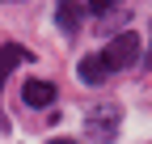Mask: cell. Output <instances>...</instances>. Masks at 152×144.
Segmentation results:
<instances>
[{
  "mask_svg": "<svg viewBox=\"0 0 152 144\" xmlns=\"http://www.w3.org/2000/svg\"><path fill=\"white\" fill-rule=\"evenodd\" d=\"M102 60H106V68H110V72H123V68H131V64L140 60V34L123 30L118 38H110V43H106Z\"/></svg>",
  "mask_w": 152,
  "mask_h": 144,
  "instance_id": "1",
  "label": "cell"
},
{
  "mask_svg": "<svg viewBox=\"0 0 152 144\" xmlns=\"http://www.w3.org/2000/svg\"><path fill=\"white\" fill-rule=\"evenodd\" d=\"M118 106H110V102H102V106H93L89 110V132H93V140H110L114 132H118Z\"/></svg>",
  "mask_w": 152,
  "mask_h": 144,
  "instance_id": "2",
  "label": "cell"
},
{
  "mask_svg": "<svg viewBox=\"0 0 152 144\" xmlns=\"http://www.w3.org/2000/svg\"><path fill=\"white\" fill-rule=\"evenodd\" d=\"M21 102L34 106V110H38V106H51V102H55V85H51V81H38V76L26 81V85H21Z\"/></svg>",
  "mask_w": 152,
  "mask_h": 144,
  "instance_id": "3",
  "label": "cell"
},
{
  "mask_svg": "<svg viewBox=\"0 0 152 144\" xmlns=\"http://www.w3.org/2000/svg\"><path fill=\"white\" fill-rule=\"evenodd\" d=\"M21 60H30V51H21L17 43H4V47H0V85L9 81V72L21 64ZM0 127H4V119H0Z\"/></svg>",
  "mask_w": 152,
  "mask_h": 144,
  "instance_id": "4",
  "label": "cell"
},
{
  "mask_svg": "<svg viewBox=\"0 0 152 144\" xmlns=\"http://www.w3.org/2000/svg\"><path fill=\"white\" fill-rule=\"evenodd\" d=\"M76 72H80V81H89V85H102L110 68H106V60H102V55H85L80 64H76Z\"/></svg>",
  "mask_w": 152,
  "mask_h": 144,
  "instance_id": "5",
  "label": "cell"
},
{
  "mask_svg": "<svg viewBox=\"0 0 152 144\" xmlns=\"http://www.w3.org/2000/svg\"><path fill=\"white\" fill-rule=\"evenodd\" d=\"M55 13H59V26H64V30H76V26H80V13H85V9H76V4H59Z\"/></svg>",
  "mask_w": 152,
  "mask_h": 144,
  "instance_id": "6",
  "label": "cell"
},
{
  "mask_svg": "<svg viewBox=\"0 0 152 144\" xmlns=\"http://www.w3.org/2000/svg\"><path fill=\"white\" fill-rule=\"evenodd\" d=\"M51 144H76V140H51Z\"/></svg>",
  "mask_w": 152,
  "mask_h": 144,
  "instance_id": "7",
  "label": "cell"
},
{
  "mask_svg": "<svg viewBox=\"0 0 152 144\" xmlns=\"http://www.w3.org/2000/svg\"><path fill=\"white\" fill-rule=\"evenodd\" d=\"M144 64H148V68H152V51H148V55H144Z\"/></svg>",
  "mask_w": 152,
  "mask_h": 144,
  "instance_id": "8",
  "label": "cell"
}]
</instances>
